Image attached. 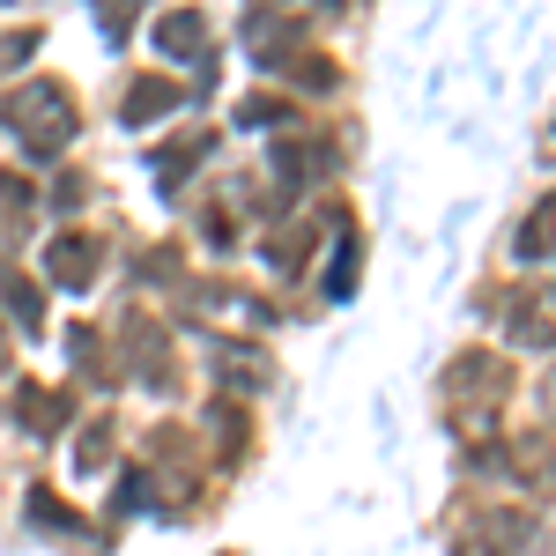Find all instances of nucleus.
I'll return each mask as SVG.
<instances>
[{
    "label": "nucleus",
    "mask_w": 556,
    "mask_h": 556,
    "mask_svg": "<svg viewBox=\"0 0 556 556\" xmlns=\"http://www.w3.org/2000/svg\"><path fill=\"white\" fill-rule=\"evenodd\" d=\"M8 127H15V141H23L38 164H52V156L75 141V104H67L60 83H30L15 104H8Z\"/></svg>",
    "instance_id": "nucleus-1"
},
{
    "label": "nucleus",
    "mask_w": 556,
    "mask_h": 556,
    "mask_svg": "<svg viewBox=\"0 0 556 556\" xmlns=\"http://www.w3.org/2000/svg\"><path fill=\"white\" fill-rule=\"evenodd\" d=\"M156 52H164V60H201V52H208V23H201L193 8L164 15V23H156Z\"/></svg>",
    "instance_id": "nucleus-2"
},
{
    "label": "nucleus",
    "mask_w": 556,
    "mask_h": 556,
    "mask_svg": "<svg viewBox=\"0 0 556 556\" xmlns=\"http://www.w3.org/2000/svg\"><path fill=\"white\" fill-rule=\"evenodd\" d=\"M45 267H52V282L83 290L89 275H97V245H89V238H52V253H45Z\"/></svg>",
    "instance_id": "nucleus-3"
},
{
    "label": "nucleus",
    "mask_w": 556,
    "mask_h": 556,
    "mask_svg": "<svg viewBox=\"0 0 556 556\" xmlns=\"http://www.w3.org/2000/svg\"><path fill=\"white\" fill-rule=\"evenodd\" d=\"M178 104V89L172 83H134L127 89V127H149V119H164Z\"/></svg>",
    "instance_id": "nucleus-4"
},
{
    "label": "nucleus",
    "mask_w": 556,
    "mask_h": 556,
    "mask_svg": "<svg viewBox=\"0 0 556 556\" xmlns=\"http://www.w3.org/2000/svg\"><path fill=\"white\" fill-rule=\"evenodd\" d=\"M208 149H215V134H193V141H178V149H164L156 164H164V178H186V172H193V156H208Z\"/></svg>",
    "instance_id": "nucleus-5"
},
{
    "label": "nucleus",
    "mask_w": 556,
    "mask_h": 556,
    "mask_svg": "<svg viewBox=\"0 0 556 556\" xmlns=\"http://www.w3.org/2000/svg\"><path fill=\"white\" fill-rule=\"evenodd\" d=\"M30 52H38V38H30V30H15V38H0V75H8V67H23Z\"/></svg>",
    "instance_id": "nucleus-6"
},
{
    "label": "nucleus",
    "mask_w": 556,
    "mask_h": 556,
    "mask_svg": "<svg viewBox=\"0 0 556 556\" xmlns=\"http://www.w3.org/2000/svg\"><path fill=\"white\" fill-rule=\"evenodd\" d=\"M319 8H334V0H319Z\"/></svg>",
    "instance_id": "nucleus-7"
}]
</instances>
